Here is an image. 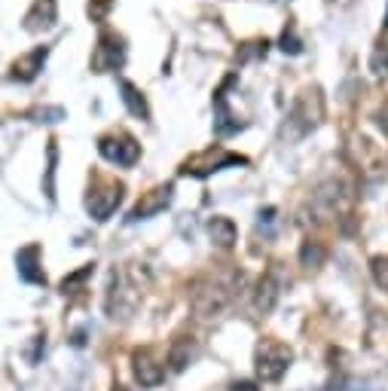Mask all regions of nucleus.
<instances>
[{
	"label": "nucleus",
	"mask_w": 388,
	"mask_h": 391,
	"mask_svg": "<svg viewBox=\"0 0 388 391\" xmlns=\"http://www.w3.org/2000/svg\"><path fill=\"white\" fill-rule=\"evenodd\" d=\"M116 391H125V388H123V385H116Z\"/></svg>",
	"instance_id": "obj_19"
},
{
	"label": "nucleus",
	"mask_w": 388,
	"mask_h": 391,
	"mask_svg": "<svg viewBox=\"0 0 388 391\" xmlns=\"http://www.w3.org/2000/svg\"><path fill=\"white\" fill-rule=\"evenodd\" d=\"M123 101L129 104V110L135 113V117H144L147 119V104H144V98L138 95V89L132 86V83H123Z\"/></svg>",
	"instance_id": "obj_13"
},
{
	"label": "nucleus",
	"mask_w": 388,
	"mask_h": 391,
	"mask_svg": "<svg viewBox=\"0 0 388 391\" xmlns=\"http://www.w3.org/2000/svg\"><path fill=\"white\" fill-rule=\"evenodd\" d=\"M300 257H303V266H318V263L324 260V251H321V245L306 241V245H303V251H300Z\"/></svg>",
	"instance_id": "obj_14"
},
{
	"label": "nucleus",
	"mask_w": 388,
	"mask_h": 391,
	"mask_svg": "<svg viewBox=\"0 0 388 391\" xmlns=\"http://www.w3.org/2000/svg\"><path fill=\"white\" fill-rule=\"evenodd\" d=\"M98 150H101V156H104L108 162H116V166H123V168L135 166L138 156H141L138 141L132 138V134H125V132L104 134V138L98 141Z\"/></svg>",
	"instance_id": "obj_2"
},
{
	"label": "nucleus",
	"mask_w": 388,
	"mask_h": 391,
	"mask_svg": "<svg viewBox=\"0 0 388 391\" xmlns=\"http://www.w3.org/2000/svg\"><path fill=\"white\" fill-rule=\"evenodd\" d=\"M172 196H174V187H172V183H162V187L150 190V193H144V196H141V202L135 205V208H132L129 223H138V220L156 217L159 211H165L168 205H172Z\"/></svg>",
	"instance_id": "obj_4"
},
{
	"label": "nucleus",
	"mask_w": 388,
	"mask_h": 391,
	"mask_svg": "<svg viewBox=\"0 0 388 391\" xmlns=\"http://www.w3.org/2000/svg\"><path fill=\"white\" fill-rule=\"evenodd\" d=\"M229 391H257V385H254V382H236Z\"/></svg>",
	"instance_id": "obj_18"
},
{
	"label": "nucleus",
	"mask_w": 388,
	"mask_h": 391,
	"mask_svg": "<svg viewBox=\"0 0 388 391\" xmlns=\"http://www.w3.org/2000/svg\"><path fill=\"white\" fill-rule=\"evenodd\" d=\"M132 370H135V379L141 382V388H156L162 379H165V370L150 352H135L132 354Z\"/></svg>",
	"instance_id": "obj_6"
},
{
	"label": "nucleus",
	"mask_w": 388,
	"mask_h": 391,
	"mask_svg": "<svg viewBox=\"0 0 388 391\" xmlns=\"http://www.w3.org/2000/svg\"><path fill=\"white\" fill-rule=\"evenodd\" d=\"M16 266H19V279H25L28 284H43V269H40V248L28 245L16 254Z\"/></svg>",
	"instance_id": "obj_8"
},
{
	"label": "nucleus",
	"mask_w": 388,
	"mask_h": 391,
	"mask_svg": "<svg viewBox=\"0 0 388 391\" xmlns=\"http://www.w3.org/2000/svg\"><path fill=\"white\" fill-rule=\"evenodd\" d=\"M278 297H281V269H278V263H275L269 272L263 275V281H260L254 305H257V312H272L275 303H278Z\"/></svg>",
	"instance_id": "obj_7"
},
{
	"label": "nucleus",
	"mask_w": 388,
	"mask_h": 391,
	"mask_svg": "<svg viewBox=\"0 0 388 391\" xmlns=\"http://www.w3.org/2000/svg\"><path fill=\"white\" fill-rule=\"evenodd\" d=\"M43 59H46V49H37V52L28 55L25 61H16V74H12V77H19V80H31V77L37 74V65Z\"/></svg>",
	"instance_id": "obj_12"
},
{
	"label": "nucleus",
	"mask_w": 388,
	"mask_h": 391,
	"mask_svg": "<svg viewBox=\"0 0 388 391\" xmlns=\"http://www.w3.org/2000/svg\"><path fill=\"white\" fill-rule=\"evenodd\" d=\"M281 49H285V52H291V55H297L300 52V40L294 37V28H285V34H281Z\"/></svg>",
	"instance_id": "obj_16"
},
{
	"label": "nucleus",
	"mask_w": 388,
	"mask_h": 391,
	"mask_svg": "<svg viewBox=\"0 0 388 391\" xmlns=\"http://www.w3.org/2000/svg\"><path fill=\"white\" fill-rule=\"evenodd\" d=\"M119 202H123V187H119V183H110V187L89 193L86 208H89V214L95 217V220H108L116 211Z\"/></svg>",
	"instance_id": "obj_5"
},
{
	"label": "nucleus",
	"mask_w": 388,
	"mask_h": 391,
	"mask_svg": "<svg viewBox=\"0 0 388 391\" xmlns=\"http://www.w3.org/2000/svg\"><path fill=\"white\" fill-rule=\"evenodd\" d=\"M208 232H211V239H214L221 248L236 245V223H232L229 217H214L208 223Z\"/></svg>",
	"instance_id": "obj_11"
},
{
	"label": "nucleus",
	"mask_w": 388,
	"mask_h": 391,
	"mask_svg": "<svg viewBox=\"0 0 388 391\" xmlns=\"http://www.w3.org/2000/svg\"><path fill=\"white\" fill-rule=\"evenodd\" d=\"M245 156H236V153H223L221 147H211V150H205L202 156H196V159H187L181 168V174H193V177H208L211 172H221V168L227 166H245Z\"/></svg>",
	"instance_id": "obj_3"
},
{
	"label": "nucleus",
	"mask_w": 388,
	"mask_h": 391,
	"mask_svg": "<svg viewBox=\"0 0 388 391\" xmlns=\"http://www.w3.org/2000/svg\"><path fill=\"white\" fill-rule=\"evenodd\" d=\"M291 361H294V352L285 343H278V339H263V343L257 345V354H254L257 376L263 382H278L281 376L287 373Z\"/></svg>",
	"instance_id": "obj_1"
},
{
	"label": "nucleus",
	"mask_w": 388,
	"mask_h": 391,
	"mask_svg": "<svg viewBox=\"0 0 388 391\" xmlns=\"http://www.w3.org/2000/svg\"><path fill=\"white\" fill-rule=\"evenodd\" d=\"M272 223H275V208H266V211H260V230H266L269 232L272 230Z\"/></svg>",
	"instance_id": "obj_17"
},
{
	"label": "nucleus",
	"mask_w": 388,
	"mask_h": 391,
	"mask_svg": "<svg viewBox=\"0 0 388 391\" xmlns=\"http://www.w3.org/2000/svg\"><path fill=\"white\" fill-rule=\"evenodd\" d=\"M373 275H376V284L388 290V257H376L373 260Z\"/></svg>",
	"instance_id": "obj_15"
},
{
	"label": "nucleus",
	"mask_w": 388,
	"mask_h": 391,
	"mask_svg": "<svg viewBox=\"0 0 388 391\" xmlns=\"http://www.w3.org/2000/svg\"><path fill=\"white\" fill-rule=\"evenodd\" d=\"M196 358V343L187 337H181L178 343L172 345V352H168V364H172L174 373H181V370H187V364Z\"/></svg>",
	"instance_id": "obj_10"
},
{
	"label": "nucleus",
	"mask_w": 388,
	"mask_h": 391,
	"mask_svg": "<svg viewBox=\"0 0 388 391\" xmlns=\"http://www.w3.org/2000/svg\"><path fill=\"white\" fill-rule=\"evenodd\" d=\"M123 43L116 37H101V43L95 49V68L98 70H114L123 65Z\"/></svg>",
	"instance_id": "obj_9"
}]
</instances>
